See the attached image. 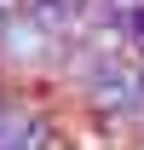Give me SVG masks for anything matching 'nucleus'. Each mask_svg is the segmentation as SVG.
<instances>
[{"label": "nucleus", "instance_id": "obj_3", "mask_svg": "<svg viewBox=\"0 0 144 150\" xmlns=\"http://www.w3.org/2000/svg\"><path fill=\"white\" fill-rule=\"evenodd\" d=\"M29 12V0H0V23H12V18H23Z\"/></svg>", "mask_w": 144, "mask_h": 150}, {"label": "nucleus", "instance_id": "obj_1", "mask_svg": "<svg viewBox=\"0 0 144 150\" xmlns=\"http://www.w3.org/2000/svg\"><path fill=\"white\" fill-rule=\"evenodd\" d=\"M144 104V64L138 58H109L87 75V110L92 115H133Z\"/></svg>", "mask_w": 144, "mask_h": 150}, {"label": "nucleus", "instance_id": "obj_2", "mask_svg": "<svg viewBox=\"0 0 144 150\" xmlns=\"http://www.w3.org/2000/svg\"><path fill=\"white\" fill-rule=\"evenodd\" d=\"M58 52V40L40 29L29 12L12 23H0V64H18V69H29V64H46V58Z\"/></svg>", "mask_w": 144, "mask_h": 150}]
</instances>
